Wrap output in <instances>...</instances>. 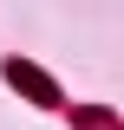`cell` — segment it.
I'll return each mask as SVG.
<instances>
[{"label": "cell", "instance_id": "obj_1", "mask_svg": "<svg viewBox=\"0 0 124 130\" xmlns=\"http://www.w3.org/2000/svg\"><path fill=\"white\" fill-rule=\"evenodd\" d=\"M7 85H20V91H26L33 104H59L52 78H46V72H33V65H20V59H7Z\"/></svg>", "mask_w": 124, "mask_h": 130}]
</instances>
